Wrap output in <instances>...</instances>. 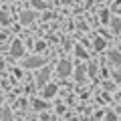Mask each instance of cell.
<instances>
[{"label":"cell","mask_w":121,"mask_h":121,"mask_svg":"<svg viewBox=\"0 0 121 121\" xmlns=\"http://www.w3.org/2000/svg\"><path fill=\"white\" fill-rule=\"evenodd\" d=\"M71 71H73V67H71L69 60H60L59 65H56V75L59 77H69Z\"/></svg>","instance_id":"obj_1"},{"label":"cell","mask_w":121,"mask_h":121,"mask_svg":"<svg viewBox=\"0 0 121 121\" xmlns=\"http://www.w3.org/2000/svg\"><path fill=\"white\" fill-rule=\"evenodd\" d=\"M44 65V56H30V59L24 60V67L26 69H36V67Z\"/></svg>","instance_id":"obj_2"},{"label":"cell","mask_w":121,"mask_h":121,"mask_svg":"<svg viewBox=\"0 0 121 121\" xmlns=\"http://www.w3.org/2000/svg\"><path fill=\"white\" fill-rule=\"evenodd\" d=\"M48 77H51V69L44 67V69L36 75V85H39V87H44V85H47V81H48Z\"/></svg>","instance_id":"obj_3"},{"label":"cell","mask_w":121,"mask_h":121,"mask_svg":"<svg viewBox=\"0 0 121 121\" xmlns=\"http://www.w3.org/2000/svg\"><path fill=\"white\" fill-rule=\"evenodd\" d=\"M22 52H24L22 43H20V40H14V43H12V48H10V55H12V56H22Z\"/></svg>","instance_id":"obj_4"},{"label":"cell","mask_w":121,"mask_h":121,"mask_svg":"<svg viewBox=\"0 0 121 121\" xmlns=\"http://www.w3.org/2000/svg\"><path fill=\"white\" fill-rule=\"evenodd\" d=\"M35 16H36V14H35V12H30V10H28V12H22L20 22H22V24H30V22L35 20Z\"/></svg>","instance_id":"obj_5"},{"label":"cell","mask_w":121,"mask_h":121,"mask_svg":"<svg viewBox=\"0 0 121 121\" xmlns=\"http://www.w3.org/2000/svg\"><path fill=\"white\" fill-rule=\"evenodd\" d=\"M55 93H56V87L55 85H47V87H44V91H43V95L47 97V99H51Z\"/></svg>","instance_id":"obj_6"},{"label":"cell","mask_w":121,"mask_h":121,"mask_svg":"<svg viewBox=\"0 0 121 121\" xmlns=\"http://www.w3.org/2000/svg\"><path fill=\"white\" fill-rule=\"evenodd\" d=\"M109 59L115 63V65H121V52H117V51H111L109 52Z\"/></svg>","instance_id":"obj_7"},{"label":"cell","mask_w":121,"mask_h":121,"mask_svg":"<svg viewBox=\"0 0 121 121\" xmlns=\"http://www.w3.org/2000/svg\"><path fill=\"white\" fill-rule=\"evenodd\" d=\"M111 28L115 30V32L121 30V20H119V18H113V20H111Z\"/></svg>","instance_id":"obj_8"},{"label":"cell","mask_w":121,"mask_h":121,"mask_svg":"<svg viewBox=\"0 0 121 121\" xmlns=\"http://www.w3.org/2000/svg\"><path fill=\"white\" fill-rule=\"evenodd\" d=\"M75 79H77V81H83V79H85V69H83V67H79V69H77Z\"/></svg>","instance_id":"obj_9"},{"label":"cell","mask_w":121,"mask_h":121,"mask_svg":"<svg viewBox=\"0 0 121 121\" xmlns=\"http://www.w3.org/2000/svg\"><path fill=\"white\" fill-rule=\"evenodd\" d=\"M0 119H2V121H14V119H12V113H10V111H2Z\"/></svg>","instance_id":"obj_10"},{"label":"cell","mask_w":121,"mask_h":121,"mask_svg":"<svg viewBox=\"0 0 121 121\" xmlns=\"http://www.w3.org/2000/svg\"><path fill=\"white\" fill-rule=\"evenodd\" d=\"M30 2H32V6H36V8H47V2H43V0H30Z\"/></svg>","instance_id":"obj_11"},{"label":"cell","mask_w":121,"mask_h":121,"mask_svg":"<svg viewBox=\"0 0 121 121\" xmlns=\"http://www.w3.org/2000/svg\"><path fill=\"white\" fill-rule=\"evenodd\" d=\"M75 52H77V56H81V59H89V56H87V52L83 51V47H75Z\"/></svg>","instance_id":"obj_12"},{"label":"cell","mask_w":121,"mask_h":121,"mask_svg":"<svg viewBox=\"0 0 121 121\" xmlns=\"http://www.w3.org/2000/svg\"><path fill=\"white\" fill-rule=\"evenodd\" d=\"M0 22H2V24H8L10 22V16L6 12H0Z\"/></svg>","instance_id":"obj_13"},{"label":"cell","mask_w":121,"mask_h":121,"mask_svg":"<svg viewBox=\"0 0 121 121\" xmlns=\"http://www.w3.org/2000/svg\"><path fill=\"white\" fill-rule=\"evenodd\" d=\"M103 47H105V40L103 39H97L95 40V48H97V51H103Z\"/></svg>","instance_id":"obj_14"},{"label":"cell","mask_w":121,"mask_h":121,"mask_svg":"<svg viewBox=\"0 0 121 121\" xmlns=\"http://www.w3.org/2000/svg\"><path fill=\"white\" fill-rule=\"evenodd\" d=\"M32 105H35V109H44V107H47V103H44V101H39V99H36Z\"/></svg>","instance_id":"obj_15"},{"label":"cell","mask_w":121,"mask_h":121,"mask_svg":"<svg viewBox=\"0 0 121 121\" xmlns=\"http://www.w3.org/2000/svg\"><path fill=\"white\" fill-rule=\"evenodd\" d=\"M107 121H117V115L113 111H107Z\"/></svg>","instance_id":"obj_16"},{"label":"cell","mask_w":121,"mask_h":121,"mask_svg":"<svg viewBox=\"0 0 121 121\" xmlns=\"http://www.w3.org/2000/svg\"><path fill=\"white\" fill-rule=\"evenodd\" d=\"M95 69H97L95 65H89V75H95Z\"/></svg>","instance_id":"obj_17"},{"label":"cell","mask_w":121,"mask_h":121,"mask_svg":"<svg viewBox=\"0 0 121 121\" xmlns=\"http://www.w3.org/2000/svg\"><path fill=\"white\" fill-rule=\"evenodd\" d=\"M113 77H115L117 83H121V73H113Z\"/></svg>","instance_id":"obj_18"},{"label":"cell","mask_w":121,"mask_h":121,"mask_svg":"<svg viewBox=\"0 0 121 121\" xmlns=\"http://www.w3.org/2000/svg\"><path fill=\"white\" fill-rule=\"evenodd\" d=\"M105 89H107V91H113V83H105Z\"/></svg>","instance_id":"obj_19"},{"label":"cell","mask_w":121,"mask_h":121,"mask_svg":"<svg viewBox=\"0 0 121 121\" xmlns=\"http://www.w3.org/2000/svg\"><path fill=\"white\" fill-rule=\"evenodd\" d=\"M2 67H4V63H2V60H0V69H2Z\"/></svg>","instance_id":"obj_20"},{"label":"cell","mask_w":121,"mask_h":121,"mask_svg":"<svg viewBox=\"0 0 121 121\" xmlns=\"http://www.w3.org/2000/svg\"><path fill=\"white\" fill-rule=\"evenodd\" d=\"M0 103H2V95H0Z\"/></svg>","instance_id":"obj_21"}]
</instances>
